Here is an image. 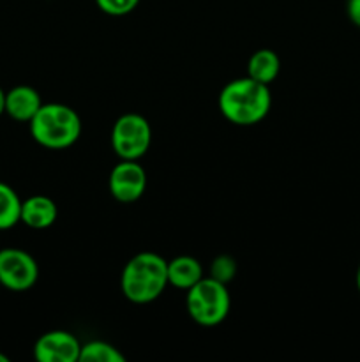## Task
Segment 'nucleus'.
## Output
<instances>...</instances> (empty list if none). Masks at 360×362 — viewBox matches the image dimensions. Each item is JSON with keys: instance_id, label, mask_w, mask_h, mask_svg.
Returning <instances> with one entry per match:
<instances>
[{"instance_id": "1", "label": "nucleus", "mask_w": 360, "mask_h": 362, "mask_svg": "<svg viewBox=\"0 0 360 362\" xmlns=\"http://www.w3.org/2000/svg\"><path fill=\"white\" fill-rule=\"evenodd\" d=\"M217 103L228 122L235 126H254L270 112L272 95L268 85L246 76L226 83L219 92Z\"/></svg>"}, {"instance_id": "2", "label": "nucleus", "mask_w": 360, "mask_h": 362, "mask_svg": "<svg viewBox=\"0 0 360 362\" xmlns=\"http://www.w3.org/2000/svg\"><path fill=\"white\" fill-rule=\"evenodd\" d=\"M168 285V262L150 251L131 258L120 276L124 297L134 304L152 303L162 296Z\"/></svg>"}, {"instance_id": "3", "label": "nucleus", "mask_w": 360, "mask_h": 362, "mask_svg": "<svg viewBox=\"0 0 360 362\" xmlns=\"http://www.w3.org/2000/svg\"><path fill=\"white\" fill-rule=\"evenodd\" d=\"M28 126L32 138L52 151L71 147L81 136L80 115L76 110L62 103H42Z\"/></svg>"}, {"instance_id": "4", "label": "nucleus", "mask_w": 360, "mask_h": 362, "mask_svg": "<svg viewBox=\"0 0 360 362\" xmlns=\"http://www.w3.org/2000/svg\"><path fill=\"white\" fill-rule=\"evenodd\" d=\"M186 308L191 320L201 327H215L226 320L232 308L228 286L214 278H201L187 290Z\"/></svg>"}, {"instance_id": "5", "label": "nucleus", "mask_w": 360, "mask_h": 362, "mask_svg": "<svg viewBox=\"0 0 360 362\" xmlns=\"http://www.w3.org/2000/svg\"><path fill=\"white\" fill-rule=\"evenodd\" d=\"M152 144V127L143 115L126 113L119 117L112 129V147L120 159L138 161Z\"/></svg>"}, {"instance_id": "6", "label": "nucleus", "mask_w": 360, "mask_h": 362, "mask_svg": "<svg viewBox=\"0 0 360 362\" xmlns=\"http://www.w3.org/2000/svg\"><path fill=\"white\" fill-rule=\"evenodd\" d=\"M37 279L39 265L30 253L20 247L0 250V286L11 292H27Z\"/></svg>"}, {"instance_id": "7", "label": "nucleus", "mask_w": 360, "mask_h": 362, "mask_svg": "<svg viewBox=\"0 0 360 362\" xmlns=\"http://www.w3.org/2000/svg\"><path fill=\"white\" fill-rule=\"evenodd\" d=\"M109 193L122 204H133L143 197L147 189V173L138 161L120 159L109 172Z\"/></svg>"}, {"instance_id": "8", "label": "nucleus", "mask_w": 360, "mask_h": 362, "mask_svg": "<svg viewBox=\"0 0 360 362\" xmlns=\"http://www.w3.org/2000/svg\"><path fill=\"white\" fill-rule=\"evenodd\" d=\"M81 343L69 331H48L35 341L34 357L39 362H78Z\"/></svg>"}, {"instance_id": "9", "label": "nucleus", "mask_w": 360, "mask_h": 362, "mask_svg": "<svg viewBox=\"0 0 360 362\" xmlns=\"http://www.w3.org/2000/svg\"><path fill=\"white\" fill-rule=\"evenodd\" d=\"M41 106V95L28 85H18L6 92V113L16 122H30Z\"/></svg>"}, {"instance_id": "10", "label": "nucleus", "mask_w": 360, "mask_h": 362, "mask_svg": "<svg viewBox=\"0 0 360 362\" xmlns=\"http://www.w3.org/2000/svg\"><path fill=\"white\" fill-rule=\"evenodd\" d=\"M59 218V207L55 202L44 194H34L27 200L21 202L20 223L27 225L28 228L44 230L53 226Z\"/></svg>"}, {"instance_id": "11", "label": "nucleus", "mask_w": 360, "mask_h": 362, "mask_svg": "<svg viewBox=\"0 0 360 362\" xmlns=\"http://www.w3.org/2000/svg\"><path fill=\"white\" fill-rule=\"evenodd\" d=\"M203 278V267L194 257H176L168 262V283L175 288L189 290Z\"/></svg>"}, {"instance_id": "12", "label": "nucleus", "mask_w": 360, "mask_h": 362, "mask_svg": "<svg viewBox=\"0 0 360 362\" xmlns=\"http://www.w3.org/2000/svg\"><path fill=\"white\" fill-rule=\"evenodd\" d=\"M279 71H281V59L274 49H258L247 62V76L265 85H270L277 78Z\"/></svg>"}, {"instance_id": "13", "label": "nucleus", "mask_w": 360, "mask_h": 362, "mask_svg": "<svg viewBox=\"0 0 360 362\" xmlns=\"http://www.w3.org/2000/svg\"><path fill=\"white\" fill-rule=\"evenodd\" d=\"M21 198L6 182H0V230H9L20 223Z\"/></svg>"}, {"instance_id": "14", "label": "nucleus", "mask_w": 360, "mask_h": 362, "mask_svg": "<svg viewBox=\"0 0 360 362\" xmlns=\"http://www.w3.org/2000/svg\"><path fill=\"white\" fill-rule=\"evenodd\" d=\"M81 362H126L124 354L119 352V349L97 339V341H88L81 345L80 352Z\"/></svg>"}, {"instance_id": "15", "label": "nucleus", "mask_w": 360, "mask_h": 362, "mask_svg": "<svg viewBox=\"0 0 360 362\" xmlns=\"http://www.w3.org/2000/svg\"><path fill=\"white\" fill-rule=\"evenodd\" d=\"M236 274V260L229 255H219L210 265V278L228 285Z\"/></svg>"}, {"instance_id": "16", "label": "nucleus", "mask_w": 360, "mask_h": 362, "mask_svg": "<svg viewBox=\"0 0 360 362\" xmlns=\"http://www.w3.org/2000/svg\"><path fill=\"white\" fill-rule=\"evenodd\" d=\"M99 9L109 16H126L138 7L140 0H95Z\"/></svg>"}, {"instance_id": "17", "label": "nucleus", "mask_w": 360, "mask_h": 362, "mask_svg": "<svg viewBox=\"0 0 360 362\" xmlns=\"http://www.w3.org/2000/svg\"><path fill=\"white\" fill-rule=\"evenodd\" d=\"M346 13H348L349 21L355 27L360 28V0H348V4H346Z\"/></svg>"}, {"instance_id": "18", "label": "nucleus", "mask_w": 360, "mask_h": 362, "mask_svg": "<svg viewBox=\"0 0 360 362\" xmlns=\"http://www.w3.org/2000/svg\"><path fill=\"white\" fill-rule=\"evenodd\" d=\"M6 113V92L0 88V115Z\"/></svg>"}, {"instance_id": "19", "label": "nucleus", "mask_w": 360, "mask_h": 362, "mask_svg": "<svg viewBox=\"0 0 360 362\" xmlns=\"http://www.w3.org/2000/svg\"><path fill=\"white\" fill-rule=\"evenodd\" d=\"M355 283H356V290L360 292V264H359V269H356V276H355Z\"/></svg>"}, {"instance_id": "20", "label": "nucleus", "mask_w": 360, "mask_h": 362, "mask_svg": "<svg viewBox=\"0 0 360 362\" xmlns=\"http://www.w3.org/2000/svg\"><path fill=\"white\" fill-rule=\"evenodd\" d=\"M0 362H9V357H7L6 354L0 352Z\"/></svg>"}]
</instances>
